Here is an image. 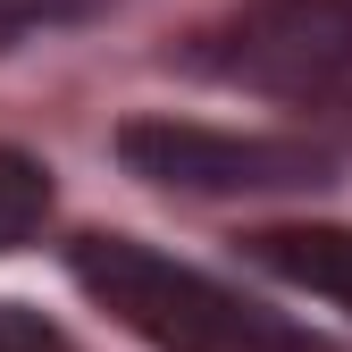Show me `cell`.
Here are the masks:
<instances>
[{"instance_id":"cell-5","label":"cell","mask_w":352,"mask_h":352,"mask_svg":"<svg viewBox=\"0 0 352 352\" xmlns=\"http://www.w3.org/2000/svg\"><path fill=\"white\" fill-rule=\"evenodd\" d=\"M42 218H51V168L0 143V252L34 243V235H42Z\"/></svg>"},{"instance_id":"cell-6","label":"cell","mask_w":352,"mask_h":352,"mask_svg":"<svg viewBox=\"0 0 352 352\" xmlns=\"http://www.w3.org/2000/svg\"><path fill=\"white\" fill-rule=\"evenodd\" d=\"M109 0H0V34H34V25H76V17H101Z\"/></svg>"},{"instance_id":"cell-2","label":"cell","mask_w":352,"mask_h":352,"mask_svg":"<svg viewBox=\"0 0 352 352\" xmlns=\"http://www.w3.org/2000/svg\"><path fill=\"white\" fill-rule=\"evenodd\" d=\"M193 67L269 101L352 118V0H252L193 42Z\"/></svg>"},{"instance_id":"cell-4","label":"cell","mask_w":352,"mask_h":352,"mask_svg":"<svg viewBox=\"0 0 352 352\" xmlns=\"http://www.w3.org/2000/svg\"><path fill=\"white\" fill-rule=\"evenodd\" d=\"M252 260L277 269L285 285H311L352 311V227H269V235H252Z\"/></svg>"},{"instance_id":"cell-3","label":"cell","mask_w":352,"mask_h":352,"mask_svg":"<svg viewBox=\"0 0 352 352\" xmlns=\"http://www.w3.org/2000/svg\"><path fill=\"white\" fill-rule=\"evenodd\" d=\"M118 160L143 185H168V193H302V185H327V151L294 143V135H227V126H193V118H126Z\"/></svg>"},{"instance_id":"cell-7","label":"cell","mask_w":352,"mask_h":352,"mask_svg":"<svg viewBox=\"0 0 352 352\" xmlns=\"http://www.w3.org/2000/svg\"><path fill=\"white\" fill-rule=\"evenodd\" d=\"M0 352H67V336L25 302H0Z\"/></svg>"},{"instance_id":"cell-1","label":"cell","mask_w":352,"mask_h":352,"mask_svg":"<svg viewBox=\"0 0 352 352\" xmlns=\"http://www.w3.org/2000/svg\"><path fill=\"white\" fill-rule=\"evenodd\" d=\"M67 269H76V285L93 294L126 336H143L151 352H277L285 344L243 294H227L218 277L185 269V260H168V252H151L135 235H76Z\"/></svg>"}]
</instances>
